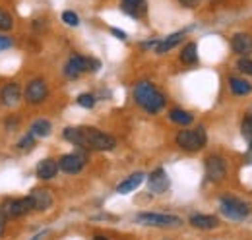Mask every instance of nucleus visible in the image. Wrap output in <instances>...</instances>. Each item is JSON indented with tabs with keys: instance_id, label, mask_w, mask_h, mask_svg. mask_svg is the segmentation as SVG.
<instances>
[{
	"instance_id": "obj_13",
	"label": "nucleus",
	"mask_w": 252,
	"mask_h": 240,
	"mask_svg": "<svg viewBox=\"0 0 252 240\" xmlns=\"http://www.w3.org/2000/svg\"><path fill=\"white\" fill-rule=\"evenodd\" d=\"M30 198H32L33 202V210L37 211H47L49 208H53V202H55L51 192L45 190V188H35L30 194Z\"/></svg>"
},
{
	"instance_id": "obj_23",
	"label": "nucleus",
	"mask_w": 252,
	"mask_h": 240,
	"mask_svg": "<svg viewBox=\"0 0 252 240\" xmlns=\"http://www.w3.org/2000/svg\"><path fill=\"white\" fill-rule=\"evenodd\" d=\"M169 119L173 120L175 124H181V126H189V124H192L194 117H192L190 113H187V111H183V109H173V111L169 113Z\"/></svg>"
},
{
	"instance_id": "obj_35",
	"label": "nucleus",
	"mask_w": 252,
	"mask_h": 240,
	"mask_svg": "<svg viewBox=\"0 0 252 240\" xmlns=\"http://www.w3.org/2000/svg\"><path fill=\"white\" fill-rule=\"evenodd\" d=\"M247 157H249V161H252V140L249 142V155Z\"/></svg>"
},
{
	"instance_id": "obj_20",
	"label": "nucleus",
	"mask_w": 252,
	"mask_h": 240,
	"mask_svg": "<svg viewBox=\"0 0 252 240\" xmlns=\"http://www.w3.org/2000/svg\"><path fill=\"white\" fill-rule=\"evenodd\" d=\"M181 62L183 64H196L198 62V47L196 43H187L181 51Z\"/></svg>"
},
{
	"instance_id": "obj_31",
	"label": "nucleus",
	"mask_w": 252,
	"mask_h": 240,
	"mask_svg": "<svg viewBox=\"0 0 252 240\" xmlns=\"http://www.w3.org/2000/svg\"><path fill=\"white\" fill-rule=\"evenodd\" d=\"M18 122H20V120H18V117H10V119H6V122H4V124H6V128H8V130H14V128L18 126Z\"/></svg>"
},
{
	"instance_id": "obj_11",
	"label": "nucleus",
	"mask_w": 252,
	"mask_h": 240,
	"mask_svg": "<svg viewBox=\"0 0 252 240\" xmlns=\"http://www.w3.org/2000/svg\"><path fill=\"white\" fill-rule=\"evenodd\" d=\"M169 186H171V180H169L167 173H165L163 169H156V171L148 177V188H150V192H154V194H165V192L169 190Z\"/></svg>"
},
{
	"instance_id": "obj_24",
	"label": "nucleus",
	"mask_w": 252,
	"mask_h": 240,
	"mask_svg": "<svg viewBox=\"0 0 252 240\" xmlns=\"http://www.w3.org/2000/svg\"><path fill=\"white\" fill-rule=\"evenodd\" d=\"M241 134H243V138H245L247 142L252 140V115L245 117L243 124H241Z\"/></svg>"
},
{
	"instance_id": "obj_34",
	"label": "nucleus",
	"mask_w": 252,
	"mask_h": 240,
	"mask_svg": "<svg viewBox=\"0 0 252 240\" xmlns=\"http://www.w3.org/2000/svg\"><path fill=\"white\" fill-rule=\"evenodd\" d=\"M4 227H6V217L0 213V237H2V233H4Z\"/></svg>"
},
{
	"instance_id": "obj_6",
	"label": "nucleus",
	"mask_w": 252,
	"mask_h": 240,
	"mask_svg": "<svg viewBox=\"0 0 252 240\" xmlns=\"http://www.w3.org/2000/svg\"><path fill=\"white\" fill-rule=\"evenodd\" d=\"M33 211V202L32 198H20V200H8L0 206V213L6 217V219H16V217H22L26 213Z\"/></svg>"
},
{
	"instance_id": "obj_9",
	"label": "nucleus",
	"mask_w": 252,
	"mask_h": 240,
	"mask_svg": "<svg viewBox=\"0 0 252 240\" xmlns=\"http://www.w3.org/2000/svg\"><path fill=\"white\" fill-rule=\"evenodd\" d=\"M24 97H26V101L32 103V105L43 103V101L49 97V88H47L45 80H41V78L32 80V82L28 84V88H26V95H24Z\"/></svg>"
},
{
	"instance_id": "obj_7",
	"label": "nucleus",
	"mask_w": 252,
	"mask_h": 240,
	"mask_svg": "<svg viewBox=\"0 0 252 240\" xmlns=\"http://www.w3.org/2000/svg\"><path fill=\"white\" fill-rule=\"evenodd\" d=\"M206 177L210 182H221L227 177V163L220 155H210L206 159Z\"/></svg>"
},
{
	"instance_id": "obj_37",
	"label": "nucleus",
	"mask_w": 252,
	"mask_h": 240,
	"mask_svg": "<svg viewBox=\"0 0 252 240\" xmlns=\"http://www.w3.org/2000/svg\"><path fill=\"white\" fill-rule=\"evenodd\" d=\"M94 240H107V239H103V237H95Z\"/></svg>"
},
{
	"instance_id": "obj_26",
	"label": "nucleus",
	"mask_w": 252,
	"mask_h": 240,
	"mask_svg": "<svg viewBox=\"0 0 252 240\" xmlns=\"http://www.w3.org/2000/svg\"><path fill=\"white\" fill-rule=\"evenodd\" d=\"M12 28H14L12 16L8 12H4V10H0V31H10Z\"/></svg>"
},
{
	"instance_id": "obj_3",
	"label": "nucleus",
	"mask_w": 252,
	"mask_h": 240,
	"mask_svg": "<svg viewBox=\"0 0 252 240\" xmlns=\"http://www.w3.org/2000/svg\"><path fill=\"white\" fill-rule=\"evenodd\" d=\"M220 210L225 217L233 219V221H245L251 215V206L235 196H221L220 200Z\"/></svg>"
},
{
	"instance_id": "obj_5",
	"label": "nucleus",
	"mask_w": 252,
	"mask_h": 240,
	"mask_svg": "<svg viewBox=\"0 0 252 240\" xmlns=\"http://www.w3.org/2000/svg\"><path fill=\"white\" fill-rule=\"evenodd\" d=\"M175 140L179 148H183L185 151H200L206 146L208 136H206L204 126H198L196 130H181Z\"/></svg>"
},
{
	"instance_id": "obj_30",
	"label": "nucleus",
	"mask_w": 252,
	"mask_h": 240,
	"mask_svg": "<svg viewBox=\"0 0 252 240\" xmlns=\"http://www.w3.org/2000/svg\"><path fill=\"white\" fill-rule=\"evenodd\" d=\"M14 45V41L10 39V37H4V35H0V53L2 51H6V49H10Z\"/></svg>"
},
{
	"instance_id": "obj_33",
	"label": "nucleus",
	"mask_w": 252,
	"mask_h": 240,
	"mask_svg": "<svg viewBox=\"0 0 252 240\" xmlns=\"http://www.w3.org/2000/svg\"><path fill=\"white\" fill-rule=\"evenodd\" d=\"M111 33L115 35V37H119V39H123L125 41L126 39V33L123 30H119V28H111Z\"/></svg>"
},
{
	"instance_id": "obj_25",
	"label": "nucleus",
	"mask_w": 252,
	"mask_h": 240,
	"mask_svg": "<svg viewBox=\"0 0 252 240\" xmlns=\"http://www.w3.org/2000/svg\"><path fill=\"white\" fill-rule=\"evenodd\" d=\"M63 22L66 26H70V28H78V26H80V18H78V14L72 12V10L63 12Z\"/></svg>"
},
{
	"instance_id": "obj_27",
	"label": "nucleus",
	"mask_w": 252,
	"mask_h": 240,
	"mask_svg": "<svg viewBox=\"0 0 252 240\" xmlns=\"http://www.w3.org/2000/svg\"><path fill=\"white\" fill-rule=\"evenodd\" d=\"M78 105L84 107V109H94L95 97L92 95V93H82V95L78 97Z\"/></svg>"
},
{
	"instance_id": "obj_22",
	"label": "nucleus",
	"mask_w": 252,
	"mask_h": 240,
	"mask_svg": "<svg viewBox=\"0 0 252 240\" xmlns=\"http://www.w3.org/2000/svg\"><path fill=\"white\" fill-rule=\"evenodd\" d=\"M51 122L45 119H39L35 120L32 124V134L35 136V138H45V136H49L51 134Z\"/></svg>"
},
{
	"instance_id": "obj_28",
	"label": "nucleus",
	"mask_w": 252,
	"mask_h": 240,
	"mask_svg": "<svg viewBox=\"0 0 252 240\" xmlns=\"http://www.w3.org/2000/svg\"><path fill=\"white\" fill-rule=\"evenodd\" d=\"M237 68H239L243 74H247V76H252V60L251 59L243 57V59L237 62Z\"/></svg>"
},
{
	"instance_id": "obj_36",
	"label": "nucleus",
	"mask_w": 252,
	"mask_h": 240,
	"mask_svg": "<svg viewBox=\"0 0 252 240\" xmlns=\"http://www.w3.org/2000/svg\"><path fill=\"white\" fill-rule=\"evenodd\" d=\"M123 2H144V0H123Z\"/></svg>"
},
{
	"instance_id": "obj_18",
	"label": "nucleus",
	"mask_w": 252,
	"mask_h": 240,
	"mask_svg": "<svg viewBox=\"0 0 252 240\" xmlns=\"http://www.w3.org/2000/svg\"><path fill=\"white\" fill-rule=\"evenodd\" d=\"M146 179V175L144 173H134V175H130L126 180H123L119 186H117V192L119 194H130V192H134L142 182Z\"/></svg>"
},
{
	"instance_id": "obj_1",
	"label": "nucleus",
	"mask_w": 252,
	"mask_h": 240,
	"mask_svg": "<svg viewBox=\"0 0 252 240\" xmlns=\"http://www.w3.org/2000/svg\"><path fill=\"white\" fill-rule=\"evenodd\" d=\"M64 140L86 148V150H95V151H111L117 148V140L97 128H90V126H70L63 132Z\"/></svg>"
},
{
	"instance_id": "obj_8",
	"label": "nucleus",
	"mask_w": 252,
	"mask_h": 240,
	"mask_svg": "<svg viewBox=\"0 0 252 240\" xmlns=\"http://www.w3.org/2000/svg\"><path fill=\"white\" fill-rule=\"evenodd\" d=\"M88 163V157L84 153H68L59 161V169L66 175H78Z\"/></svg>"
},
{
	"instance_id": "obj_16",
	"label": "nucleus",
	"mask_w": 252,
	"mask_h": 240,
	"mask_svg": "<svg viewBox=\"0 0 252 240\" xmlns=\"http://www.w3.org/2000/svg\"><path fill=\"white\" fill-rule=\"evenodd\" d=\"M35 173H37V177H39L41 180L55 179V177L59 175V163L53 161V159H43V161L37 165Z\"/></svg>"
},
{
	"instance_id": "obj_10",
	"label": "nucleus",
	"mask_w": 252,
	"mask_h": 240,
	"mask_svg": "<svg viewBox=\"0 0 252 240\" xmlns=\"http://www.w3.org/2000/svg\"><path fill=\"white\" fill-rule=\"evenodd\" d=\"M88 70H90V59L82 57V55H72L66 62V66H64V74L70 80H76L80 74H84Z\"/></svg>"
},
{
	"instance_id": "obj_32",
	"label": "nucleus",
	"mask_w": 252,
	"mask_h": 240,
	"mask_svg": "<svg viewBox=\"0 0 252 240\" xmlns=\"http://www.w3.org/2000/svg\"><path fill=\"white\" fill-rule=\"evenodd\" d=\"M181 2V6H185V8H196L202 0H179Z\"/></svg>"
},
{
	"instance_id": "obj_12",
	"label": "nucleus",
	"mask_w": 252,
	"mask_h": 240,
	"mask_svg": "<svg viewBox=\"0 0 252 240\" xmlns=\"http://www.w3.org/2000/svg\"><path fill=\"white\" fill-rule=\"evenodd\" d=\"M231 49L241 57H249L252 53V35L243 33V31L235 33L231 39Z\"/></svg>"
},
{
	"instance_id": "obj_19",
	"label": "nucleus",
	"mask_w": 252,
	"mask_h": 240,
	"mask_svg": "<svg viewBox=\"0 0 252 240\" xmlns=\"http://www.w3.org/2000/svg\"><path fill=\"white\" fill-rule=\"evenodd\" d=\"M121 8H123V12L128 14L130 18H134V20H140L146 12H148V6H146V0L144 2H123L121 4Z\"/></svg>"
},
{
	"instance_id": "obj_21",
	"label": "nucleus",
	"mask_w": 252,
	"mask_h": 240,
	"mask_svg": "<svg viewBox=\"0 0 252 240\" xmlns=\"http://www.w3.org/2000/svg\"><path fill=\"white\" fill-rule=\"evenodd\" d=\"M229 86H231V91H233V95H239V97H243V95H249V93L252 91L251 84H249L247 80H241V78H231Z\"/></svg>"
},
{
	"instance_id": "obj_17",
	"label": "nucleus",
	"mask_w": 252,
	"mask_h": 240,
	"mask_svg": "<svg viewBox=\"0 0 252 240\" xmlns=\"http://www.w3.org/2000/svg\"><path fill=\"white\" fill-rule=\"evenodd\" d=\"M190 225L196 227V229H204V231H210V229H216L220 227V219H216L214 215H204V213H194L190 217Z\"/></svg>"
},
{
	"instance_id": "obj_2",
	"label": "nucleus",
	"mask_w": 252,
	"mask_h": 240,
	"mask_svg": "<svg viewBox=\"0 0 252 240\" xmlns=\"http://www.w3.org/2000/svg\"><path fill=\"white\" fill-rule=\"evenodd\" d=\"M134 101L150 115H158L165 107V95L152 84V82H138L134 88Z\"/></svg>"
},
{
	"instance_id": "obj_14",
	"label": "nucleus",
	"mask_w": 252,
	"mask_h": 240,
	"mask_svg": "<svg viewBox=\"0 0 252 240\" xmlns=\"http://www.w3.org/2000/svg\"><path fill=\"white\" fill-rule=\"evenodd\" d=\"M20 99H22V90H20L18 84H6L0 91V101L6 107H14Z\"/></svg>"
},
{
	"instance_id": "obj_4",
	"label": "nucleus",
	"mask_w": 252,
	"mask_h": 240,
	"mask_svg": "<svg viewBox=\"0 0 252 240\" xmlns=\"http://www.w3.org/2000/svg\"><path fill=\"white\" fill-rule=\"evenodd\" d=\"M136 223L140 225H150V227H163V229H171V227H181L183 219L171 213H156V211H144L136 215Z\"/></svg>"
},
{
	"instance_id": "obj_15",
	"label": "nucleus",
	"mask_w": 252,
	"mask_h": 240,
	"mask_svg": "<svg viewBox=\"0 0 252 240\" xmlns=\"http://www.w3.org/2000/svg\"><path fill=\"white\" fill-rule=\"evenodd\" d=\"M185 35H187V31L185 30L177 31V33H171L167 39L159 41L158 45H156V53H158V55H165V53H169L171 49H175V47L185 39Z\"/></svg>"
},
{
	"instance_id": "obj_29",
	"label": "nucleus",
	"mask_w": 252,
	"mask_h": 240,
	"mask_svg": "<svg viewBox=\"0 0 252 240\" xmlns=\"http://www.w3.org/2000/svg\"><path fill=\"white\" fill-rule=\"evenodd\" d=\"M33 144H35V136H33V134H28L26 138L20 140L18 148H20V150H30V148H33Z\"/></svg>"
}]
</instances>
